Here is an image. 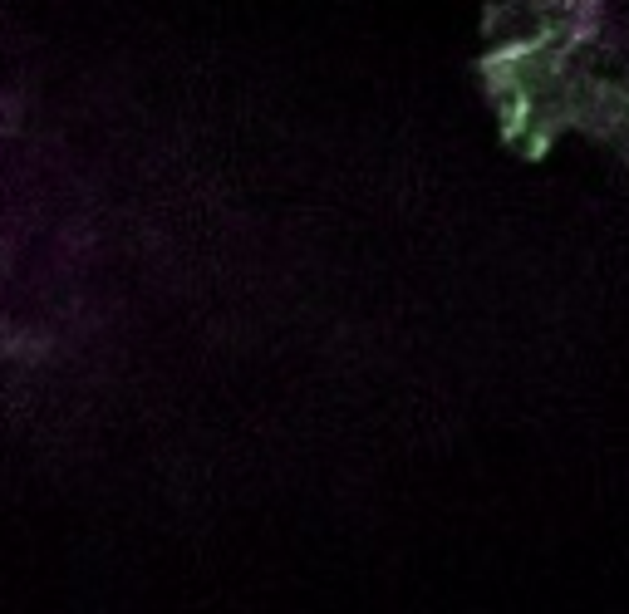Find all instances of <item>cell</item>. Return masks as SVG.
<instances>
[{
    "label": "cell",
    "mask_w": 629,
    "mask_h": 614,
    "mask_svg": "<svg viewBox=\"0 0 629 614\" xmlns=\"http://www.w3.org/2000/svg\"><path fill=\"white\" fill-rule=\"evenodd\" d=\"M10 133H20V99L15 94L0 99V138H10Z\"/></svg>",
    "instance_id": "obj_2"
},
{
    "label": "cell",
    "mask_w": 629,
    "mask_h": 614,
    "mask_svg": "<svg viewBox=\"0 0 629 614\" xmlns=\"http://www.w3.org/2000/svg\"><path fill=\"white\" fill-rule=\"evenodd\" d=\"M20 344H25V330L0 320V359H20Z\"/></svg>",
    "instance_id": "obj_1"
},
{
    "label": "cell",
    "mask_w": 629,
    "mask_h": 614,
    "mask_svg": "<svg viewBox=\"0 0 629 614\" xmlns=\"http://www.w3.org/2000/svg\"><path fill=\"white\" fill-rule=\"evenodd\" d=\"M50 349V335H40V330H25V344H20V359H40Z\"/></svg>",
    "instance_id": "obj_3"
}]
</instances>
